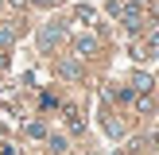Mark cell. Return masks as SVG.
<instances>
[{"instance_id":"4","label":"cell","mask_w":159,"mask_h":155,"mask_svg":"<svg viewBox=\"0 0 159 155\" xmlns=\"http://www.w3.org/2000/svg\"><path fill=\"white\" fill-rule=\"evenodd\" d=\"M39 4H54V0H39Z\"/></svg>"},{"instance_id":"3","label":"cell","mask_w":159,"mask_h":155,"mask_svg":"<svg viewBox=\"0 0 159 155\" xmlns=\"http://www.w3.org/2000/svg\"><path fill=\"white\" fill-rule=\"evenodd\" d=\"M12 35H16L12 27H0V43H12Z\"/></svg>"},{"instance_id":"1","label":"cell","mask_w":159,"mask_h":155,"mask_svg":"<svg viewBox=\"0 0 159 155\" xmlns=\"http://www.w3.org/2000/svg\"><path fill=\"white\" fill-rule=\"evenodd\" d=\"M58 39H62V23H54V27H47L43 35H39V46H43V51H51Z\"/></svg>"},{"instance_id":"2","label":"cell","mask_w":159,"mask_h":155,"mask_svg":"<svg viewBox=\"0 0 159 155\" xmlns=\"http://www.w3.org/2000/svg\"><path fill=\"white\" fill-rule=\"evenodd\" d=\"M97 51V39H78V54H93Z\"/></svg>"}]
</instances>
